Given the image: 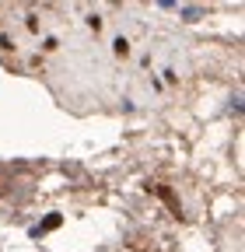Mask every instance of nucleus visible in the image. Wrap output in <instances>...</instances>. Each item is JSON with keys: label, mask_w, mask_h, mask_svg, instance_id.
Segmentation results:
<instances>
[{"label": "nucleus", "mask_w": 245, "mask_h": 252, "mask_svg": "<svg viewBox=\"0 0 245 252\" xmlns=\"http://www.w3.org/2000/svg\"><path fill=\"white\" fill-rule=\"evenodd\" d=\"M60 224H63V217H60V214H49L42 224H35V228H32V235L39 238V235H46V231H53V228H60Z\"/></svg>", "instance_id": "nucleus-1"}, {"label": "nucleus", "mask_w": 245, "mask_h": 252, "mask_svg": "<svg viewBox=\"0 0 245 252\" xmlns=\"http://www.w3.org/2000/svg\"><path fill=\"white\" fill-rule=\"evenodd\" d=\"M151 189H154V193H158V196H161V200H165V203H168L175 214H182V210H179V200L172 196V189H165V186H151Z\"/></svg>", "instance_id": "nucleus-2"}, {"label": "nucleus", "mask_w": 245, "mask_h": 252, "mask_svg": "<svg viewBox=\"0 0 245 252\" xmlns=\"http://www.w3.org/2000/svg\"><path fill=\"white\" fill-rule=\"evenodd\" d=\"M182 14H186V21H200L203 18V7H182Z\"/></svg>", "instance_id": "nucleus-3"}, {"label": "nucleus", "mask_w": 245, "mask_h": 252, "mask_svg": "<svg viewBox=\"0 0 245 252\" xmlns=\"http://www.w3.org/2000/svg\"><path fill=\"white\" fill-rule=\"evenodd\" d=\"M116 53L126 56V53H130V42H126V39H116Z\"/></svg>", "instance_id": "nucleus-4"}]
</instances>
